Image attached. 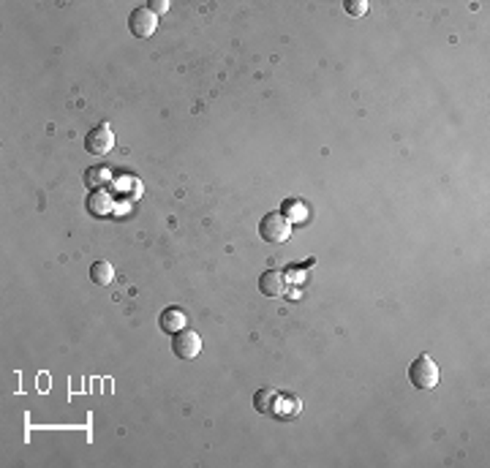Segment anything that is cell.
Listing matches in <instances>:
<instances>
[{"label": "cell", "instance_id": "8", "mask_svg": "<svg viewBox=\"0 0 490 468\" xmlns=\"http://www.w3.org/2000/svg\"><path fill=\"white\" fill-rule=\"evenodd\" d=\"M112 207H115V199H112V193L109 191H90V196H88V210L98 216V218H104V216H109L112 213Z\"/></svg>", "mask_w": 490, "mask_h": 468}, {"label": "cell", "instance_id": "12", "mask_svg": "<svg viewBox=\"0 0 490 468\" xmlns=\"http://www.w3.org/2000/svg\"><path fill=\"white\" fill-rule=\"evenodd\" d=\"M343 8H346V14H352V17H365L368 3H365V0H346Z\"/></svg>", "mask_w": 490, "mask_h": 468}, {"label": "cell", "instance_id": "6", "mask_svg": "<svg viewBox=\"0 0 490 468\" xmlns=\"http://www.w3.org/2000/svg\"><path fill=\"white\" fill-rule=\"evenodd\" d=\"M259 291L267 294V297H281V294H286V275L278 273V270H267L259 278Z\"/></svg>", "mask_w": 490, "mask_h": 468}, {"label": "cell", "instance_id": "2", "mask_svg": "<svg viewBox=\"0 0 490 468\" xmlns=\"http://www.w3.org/2000/svg\"><path fill=\"white\" fill-rule=\"evenodd\" d=\"M259 234L267 243H286L289 234H292V223L281 213H267L259 223Z\"/></svg>", "mask_w": 490, "mask_h": 468}, {"label": "cell", "instance_id": "10", "mask_svg": "<svg viewBox=\"0 0 490 468\" xmlns=\"http://www.w3.org/2000/svg\"><path fill=\"white\" fill-rule=\"evenodd\" d=\"M90 281L98 283V286H106V283L115 281V267L109 261H96L90 267Z\"/></svg>", "mask_w": 490, "mask_h": 468}, {"label": "cell", "instance_id": "11", "mask_svg": "<svg viewBox=\"0 0 490 468\" xmlns=\"http://www.w3.org/2000/svg\"><path fill=\"white\" fill-rule=\"evenodd\" d=\"M109 177H112L109 166H96V169H88V172H85V183L93 188V191H98V186H104Z\"/></svg>", "mask_w": 490, "mask_h": 468}, {"label": "cell", "instance_id": "5", "mask_svg": "<svg viewBox=\"0 0 490 468\" xmlns=\"http://www.w3.org/2000/svg\"><path fill=\"white\" fill-rule=\"evenodd\" d=\"M172 348H174V354H177L180 360H194V357H199V351H202V335L186 327L183 332L174 335Z\"/></svg>", "mask_w": 490, "mask_h": 468}, {"label": "cell", "instance_id": "4", "mask_svg": "<svg viewBox=\"0 0 490 468\" xmlns=\"http://www.w3.org/2000/svg\"><path fill=\"white\" fill-rule=\"evenodd\" d=\"M112 147H115V134H112L109 123L96 125V128L85 136V150L93 153V156H106Z\"/></svg>", "mask_w": 490, "mask_h": 468}, {"label": "cell", "instance_id": "7", "mask_svg": "<svg viewBox=\"0 0 490 468\" xmlns=\"http://www.w3.org/2000/svg\"><path fill=\"white\" fill-rule=\"evenodd\" d=\"M158 324H161L163 332L177 335V332H183V330L188 327V316L180 311V308H166V311L161 313V318H158Z\"/></svg>", "mask_w": 490, "mask_h": 468}, {"label": "cell", "instance_id": "13", "mask_svg": "<svg viewBox=\"0 0 490 468\" xmlns=\"http://www.w3.org/2000/svg\"><path fill=\"white\" fill-rule=\"evenodd\" d=\"M147 8H150L153 14H158V17H161V14L169 11V0H150V3H147Z\"/></svg>", "mask_w": 490, "mask_h": 468}, {"label": "cell", "instance_id": "9", "mask_svg": "<svg viewBox=\"0 0 490 468\" xmlns=\"http://www.w3.org/2000/svg\"><path fill=\"white\" fill-rule=\"evenodd\" d=\"M275 401H278V392H275L272 387H261L259 392L254 395V408H256L259 414H272Z\"/></svg>", "mask_w": 490, "mask_h": 468}, {"label": "cell", "instance_id": "1", "mask_svg": "<svg viewBox=\"0 0 490 468\" xmlns=\"http://www.w3.org/2000/svg\"><path fill=\"white\" fill-rule=\"evenodd\" d=\"M409 381H411L417 389H433V387L441 381V371H439V365H436L427 354H420V357L411 362V368H409Z\"/></svg>", "mask_w": 490, "mask_h": 468}, {"label": "cell", "instance_id": "3", "mask_svg": "<svg viewBox=\"0 0 490 468\" xmlns=\"http://www.w3.org/2000/svg\"><path fill=\"white\" fill-rule=\"evenodd\" d=\"M158 14H153L147 6H142V8H136V11H131L129 17V28L131 33L136 35V38H150L153 33L158 31Z\"/></svg>", "mask_w": 490, "mask_h": 468}]
</instances>
